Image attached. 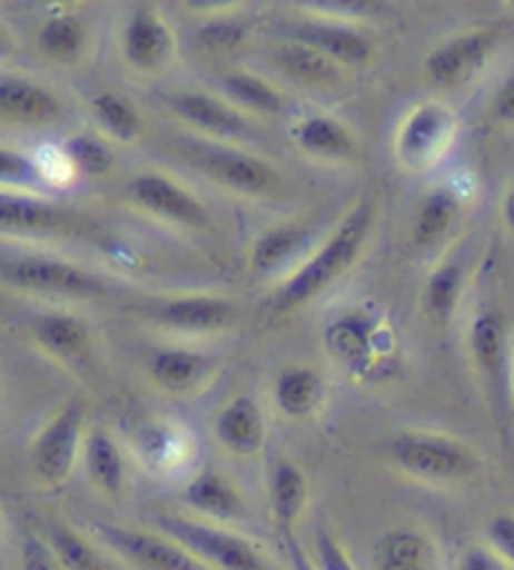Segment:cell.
Wrapping results in <instances>:
<instances>
[{
  "instance_id": "obj_13",
  "label": "cell",
  "mask_w": 514,
  "mask_h": 570,
  "mask_svg": "<svg viewBox=\"0 0 514 570\" xmlns=\"http://www.w3.org/2000/svg\"><path fill=\"white\" fill-rule=\"evenodd\" d=\"M291 38L324 53L336 66H364L374 56L372 38L342 23H299L291 28Z\"/></svg>"
},
{
  "instance_id": "obj_25",
  "label": "cell",
  "mask_w": 514,
  "mask_h": 570,
  "mask_svg": "<svg viewBox=\"0 0 514 570\" xmlns=\"http://www.w3.org/2000/svg\"><path fill=\"white\" fill-rule=\"evenodd\" d=\"M324 397V382L319 372L309 367H291L284 370L274 387L276 407L281 410V415L291 420H306L312 417L322 405Z\"/></svg>"
},
{
  "instance_id": "obj_36",
  "label": "cell",
  "mask_w": 514,
  "mask_h": 570,
  "mask_svg": "<svg viewBox=\"0 0 514 570\" xmlns=\"http://www.w3.org/2000/svg\"><path fill=\"white\" fill-rule=\"evenodd\" d=\"M68 159L86 176H106L116 166V156L108 146L91 134H81L68 144Z\"/></svg>"
},
{
  "instance_id": "obj_29",
  "label": "cell",
  "mask_w": 514,
  "mask_h": 570,
  "mask_svg": "<svg viewBox=\"0 0 514 570\" xmlns=\"http://www.w3.org/2000/svg\"><path fill=\"white\" fill-rule=\"evenodd\" d=\"M38 48L41 53L53 58V61H76L86 48V26L81 18L76 16H53L43 23L41 33H38Z\"/></svg>"
},
{
  "instance_id": "obj_16",
  "label": "cell",
  "mask_w": 514,
  "mask_h": 570,
  "mask_svg": "<svg viewBox=\"0 0 514 570\" xmlns=\"http://www.w3.org/2000/svg\"><path fill=\"white\" fill-rule=\"evenodd\" d=\"M184 503L216 523H234L246 518L241 490L219 470H204L184 490Z\"/></svg>"
},
{
  "instance_id": "obj_28",
  "label": "cell",
  "mask_w": 514,
  "mask_h": 570,
  "mask_svg": "<svg viewBox=\"0 0 514 570\" xmlns=\"http://www.w3.org/2000/svg\"><path fill=\"white\" fill-rule=\"evenodd\" d=\"M276 63H279L281 71L286 76H291L294 81L309 86H326L339 81V66L329 61L324 53L296 41L286 43L276 51Z\"/></svg>"
},
{
  "instance_id": "obj_18",
  "label": "cell",
  "mask_w": 514,
  "mask_h": 570,
  "mask_svg": "<svg viewBox=\"0 0 514 570\" xmlns=\"http://www.w3.org/2000/svg\"><path fill=\"white\" fill-rule=\"evenodd\" d=\"M168 104L184 121L201 131H209L216 136H246L249 134V124L241 114H236V108L226 106L219 98L209 94H196V91H181L168 98Z\"/></svg>"
},
{
  "instance_id": "obj_12",
  "label": "cell",
  "mask_w": 514,
  "mask_h": 570,
  "mask_svg": "<svg viewBox=\"0 0 514 570\" xmlns=\"http://www.w3.org/2000/svg\"><path fill=\"white\" fill-rule=\"evenodd\" d=\"M494 46L492 31H472L434 48L427 58V73L439 86H459L477 76Z\"/></svg>"
},
{
  "instance_id": "obj_35",
  "label": "cell",
  "mask_w": 514,
  "mask_h": 570,
  "mask_svg": "<svg viewBox=\"0 0 514 570\" xmlns=\"http://www.w3.org/2000/svg\"><path fill=\"white\" fill-rule=\"evenodd\" d=\"M329 350L352 370L362 367L369 360V330L359 320H342L329 330Z\"/></svg>"
},
{
  "instance_id": "obj_6",
  "label": "cell",
  "mask_w": 514,
  "mask_h": 570,
  "mask_svg": "<svg viewBox=\"0 0 514 570\" xmlns=\"http://www.w3.org/2000/svg\"><path fill=\"white\" fill-rule=\"evenodd\" d=\"M0 232L21 237H91L96 229L81 212L36 196L0 191Z\"/></svg>"
},
{
  "instance_id": "obj_11",
  "label": "cell",
  "mask_w": 514,
  "mask_h": 570,
  "mask_svg": "<svg viewBox=\"0 0 514 570\" xmlns=\"http://www.w3.org/2000/svg\"><path fill=\"white\" fill-rule=\"evenodd\" d=\"M134 199L161 219L186 226H204L209 222V212L204 204L186 191L181 184L166 179L161 174H141L128 186Z\"/></svg>"
},
{
  "instance_id": "obj_19",
  "label": "cell",
  "mask_w": 514,
  "mask_h": 570,
  "mask_svg": "<svg viewBox=\"0 0 514 570\" xmlns=\"http://www.w3.org/2000/svg\"><path fill=\"white\" fill-rule=\"evenodd\" d=\"M269 500H271V515L276 528L281 535H294V528L309 500V485L299 465L289 463V460H276L269 478Z\"/></svg>"
},
{
  "instance_id": "obj_24",
  "label": "cell",
  "mask_w": 514,
  "mask_h": 570,
  "mask_svg": "<svg viewBox=\"0 0 514 570\" xmlns=\"http://www.w3.org/2000/svg\"><path fill=\"white\" fill-rule=\"evenodd\" d=\"M33 332L41 347L63 362H73L76 365V362L86 360L88 352H91V337H88L86 324L71 317V314H41L33 324Z\"/></svg>"
},
{
  "instance_id": "obj_8",
  "label": "cell",
  "mask_w": 514,
  "mask_h": 570,
  "mask_svg": "<svg viewBox=\"0 0 514 570\" xmlns=\"http://www.w3.org/2000/svg\"><path fill=\"white\" fill-rule=\"evenodd\" d=\"M454 136V116L449 108L437 104H424L404 119L402 129L394 141L397 159L407 169H427L447 151Z\"/></svg>"
},
{
  "instance_id": "obj_34",
  "label": "cell",
  "mask_w": 514,
  "mask_h": 570,
  "mask_svg": "<svg viewBox=\"0 0 514 570\" xmlns=\"http://www.w3.org/2000/svg\"><path fill=\"white\" fill-rule=\"evenodd\" d=\"M224 91L229 94L236 101L244 104L246 108H254V111L261 114H279L284 108V101L276 88H271L261 78H256L246 71H234L224 76Z\"/></svg>"
},
{
  "instance_id": "obj_10",
  "label": "cell",
  "mask_w": 514,
  "mask_h": 570,
  "mask_svg": "<svg viewBox=\"0 0 514 570\" xmlns=\"http://www.w3.org/2000/svg\"><path fill=\"white\" fill-rule=\"evenodd\" d=\"M472 355L492 395L497 415L507 412V347H504V324L497 314L484 312L472 324Z\"/></svg>"
},
{
  "instance_id": "obj_5",
  "label": "cell",
  "mask_w": 514,
  "mask_h": 570,
  "mask_svg": "<svg viewBox=\"0 0 514 570\" xmlns=\"http://www.w3.org/2000/svg\"><path fill=\"white\" fill-rule=\"evenodd\" d=\"M91 528L96 538L134 570H209L164 533H148V530L101 523V520Z\"/></svg>"
},
{
  "instance_id": "obj_38",
  "label": "cell",
  "mask_w": 514,
  "mask_h": 570,
  "mask_svg": "<svg viewBox=\"0 0 514 570\" xmlns=\"http://www.w3.org/2000/svg\"><path fill=\"white\" fill-rule=\"evenodd\" d=\"M249 21H241V18H216V21L201 26L199 43L206 51L229 53L249 38Z\"/></svg>"
},
{
  "instance_id": "obj_15",
  "label": "cell",
  "mask_w": 514,
  "mask_h": 570,
  "mask_svg": "<svg viewBox=\"0 0 514 570\" xmlns=\"http://www.w3.org/2000/svg\"><path fill=\"white\" fill-rule=\"evenodd\" d=\"M123 56L138 71H154L174 56V36L154 11L138 8L126 23Z\"/></svg>"
},
{
  "instance_id": "obj_7",
  "label": "cell",
  "mask_w": 514,
  "mask_h": 570,
  "mask_svg": "<svg viewBox=\"0 0 514 570\" xmlns=\"http://www.w3.org/2000/svg\"><path fill=\"white\" fill-rule=\"evenodd\" d=\"M0 279L11 287L43 292V294H63V297L91 299L101 297L106 292L103 282L93 277L76 264L48 257H21L0 262Z\"/></svg>"
},
{
  "instance_id": "obj_22",
  "label": "cell",
  "mask_w": 514,
  "mask_h": 570,
  "mask_svg": "<svg viewBox=\"0 0 514 570\" xmlns=\"http://www.w3.org/2000/svg\"><path fill=\"white\" fill-rule=\"evenodd\" d=\"M312 232L302 229V226H271V229L261 232V237L254 242L251 249V267L259 272L261 277H269L289 267L294 259H299L302 254L309 249Z\"/></svg>"
},
{
  "instance_id": "obj_47",
  "label": "cell",
  "mask_w": 514,
  "mask_h": 570,
  "mask_svg": "<svg viewBox=\"0 0 514 570\" xmlns=\"http://www.w3.org/2000/svg\"><path fill=\"white\" fill-rule=\"evenodd\" d=\"M8 51H11V38H8V31L0 23V58L8 56Z\"/></svg>"
},
{
  "instance_id": "obj_40",
  "label": "cell",
  "mask_w": 514,
  "mask_h": 570,
  "mask_svg": "<svg viewBox=\"0 0 514 570\" xmlns=\"http://www.w3.org/2000/svg\"><path fill=\"white\" fill-rule=\"evenodd\" d=\"M484 535H487L492 553L500 556L504 563L514 570V515L497 513L490 518L487 528H484Z\"/></svg>"
},
{
  "instance_id": "obj_30",
  "label": "cell",
  "mask_w": 514,
  "mask_h": 570,
  "mask_svg": "<svg viewBox=\"0 0 514 570\" xmlns=\"http://www.w3.org/2000/svg\"><path fill=\"white\" fill-rule=\"evenodd\" d=\"M93 116L101 129L116 141H134L141 134V114L138 108L121 94L101 91L91 101Z\"/></svg>"
},
{
  "instance_id": "obj_20",
  "label": "cell",
  "mask_w": 514,
  "mask_h": 570,
  "mask_svg": "<svg viewBox=\"0 0 514 570\" xmlns=\"http://www.w3.org/2000/svg\"><path fill=\"white\" fill-rule=\"evenodd\" d=\"M377 570H437L432 540L414 528H397L382 535L374 548Z\"/></svg>"
},
{
  "instance_id": "obj_45",
  "label": "cell",
  "mask_w": 514,
  "mask_h": 570,
  "mask_svg": "<svg viewBox=\"0 0 514 570\" xmlns=\"http://www.w3.org/2000/svg\"><path fill=\"white\" fill-rule=\"evenodd\" d=\"M284 546H286V553H289V560H291V568L294 570H316L314 560L306 556V550L299 546V540H296L294 535H286L284 538Z\"/></svg>"
},
{
  "instance_id": "obj_23",
  "label": "cell",
  "mask_w": 514,
  "mask_h": 570,
  "mask_svg": "<svg viewBox=\"0 0 514 570\" xmlns=\"http://www.w3.org/2000/svg\"><path fill=\"white\" fill-rule=\"evenodd\" d=\"M83 463L96 490L118 498L126 490V460L106 430H93L83 442Z\"/></svg>"
},
{
  "instance_id": "obj_44",
  "label": "cell",
  "mask_w": 514,
  "mask_h": 570,
  "mask_svg": "<svg viewBox=\"0 0 514 570\" xmlns=\"http://www.w3.org/2000/svg\"><path fill=\"white\" fill-rule=\"evenodd\" d=\"M494 116L500 121L514 124V76L510 81H504V86L497 91V98H494Z\"/></svg>"
},
{
  "instance_id": "obj_3",
  "label": "cell",
  "mask_w": 514,
  "mask_h": 570,
  "mask_svg": "<svg viewBox=\"0 0 514 570\" xmlns=\"http://www.w3.org/2000/svg\"><path fill=\"white\" fill-rule=\"evenodd\" d=\"M392 458L402 473L434 485L464 483L480 473V458L469 445L434 432H404L392 442Z\"/></svg>"
},
{
  "instance_id": "obj_21",
  "label": "cell",
  "mask_w": 514,
  "mask_h": 570,
  "mask_svg": "<svg viewBox=\"0 0 514 570\" xmlns=\"http://www.w3.org/2000/svg\"><path fill=\"white\" fill-rule=\"evenodd\" d=\"M156 317L174 330L214 332L224 330L236 317V309L221 297H184L166 302Z\"/></svg>"
},
{
  "instance_id": "obj_37",
  "label": "cell",
  "mask_w": 514,
  "mask_h": 570,
  "mask_svg": "<svg viewBox=\"0 0 514 570\" xmlns=\"http://www.w3.org/2000/svg\"><path fill=\"white\" fill-rule=\"evenodd\" d=\"M41 184L43 174L31 156L0 146V186H8V189H38Z\"/></svg>"
},
{
  "instance_id": "obj_26",
  "label": "cell",
  "mask_w": 514,
  "mask_h": 570,
  "mask_svg": "<svg viewBox=\"0 0 514 570\" xmlns=\"http://www.w3.org/2000/svg\"><path fill=\"white\" fill-rule=\"evenodd\" d=\"M209 360L194 350H161L151 362V375L164 390L184 395L201 385L209 375Z\"/></svg>"
},
{
  "instance_id": "obj_32",
  "label": "cell",
  "mask_w": 514,
  "mask_h": 570,
  "mask_svg": "<svg viewBox=\"0 0 514 570\" xmlns=\"http://www.w3.org/2000/svg\"><path fill=\"white\" fill-rule=\"evenodd\" d=\"M457 212L459 204L454 199L452 191H432L422 204L417 222H414V242H417L419 247H427V244L442 239Z\"/></svg>"
},
{
  "instance_id": "obj_31",
  "label": "cell",
  "mask_w": 514,
  "mask_h": 570,
  "mask_svg": "<svg viewBox=\"0 0 514 570\" xmlns=\"http://www.w3.org/2000/svg\"><path fill=\"white\" fill-rule=\"evenodd\" d=\"M464 287V269L462 264L449 262L432 274L427 282V292H424V307L434 324H447L452 320L454 309H457L459 294Z\"/></svg>"
},
{
  "instance_id": "obj_1",
  "label": "cell",
  "mask_w": 514,
  "mask_h": 570,
  "mask_svg": "<svg viewBox=\"0 0 514 570\" xmlns=\"http://www.w3.org/2000/svg\"><path fill=\"white\" fill-rule=\"evenodd\" d=\"M372 204L362 202L344 216L329 242L314 254V257L304 264V267L294 274V277L276 292L274 297V312L289 314L296 307H302L316 294L324 292L334 279H339L347 272L364 249V242L369 237L372 226Z\"/></svg>"
},
{
  "instance_id": "obj_4",
  "label": "cell",
  "mask_w": 514,
  "mask_h": 570,
  "mask_svg": "<svg viewBox=\"0 0 514 570\" xmlns=\"http://www.w3.org/2000/svg\"><path fill=\"white\" fill-rule=\"evenodd\" d=\"M86 402L68 400L56 415L46 422L31 445L33 475L46 488L63 485L73 475L78 452L83 448Z\"/></svg>"
},
{
  "instance_id": "obj_27",
  "label": "cell",
  "mask_w": 514,
  "mask_h": 570,
  "mask_svg": "<svg viewBox=\"0 0 514 570\" xmlns=\"http://www.w3.org/2000/svg\"><path fill=\"white\" fill-rule=\"evenodd\" d=\"M296 141L302 149L319 159H349L357 149L352 131L347 126L329 119V116H312L299 129H296Z\"/></svg>"
},
{
  "instance_id": "obj_42",
  "label": "cell",
  "mask_w": 514,
  "mask_h": 570,
  "mask_svg": "<svg viewBox=\"0 0 514 570\" xmlns=\"http://www.w3.org/2000/svg\"><path fill=\"white\" fill-rule=\"evenodd\" d=\"M316 570H357L352 563V558L347 556V550L342 548L339 540H336L332 533L322 530L316 535V560H314Z\"/></svg>"
},
{
  "instance_id": "obj_41",
  "label": "cell",
  "mask_w": 514,
  "mask_h": 570,
  "mask_svg": "<svg viewBox=\"0 0 514 570\" xmlns=\"http://www.w3.org/2000/svg\"><path fill=\"white\" fill-rule=\"evenodd\" d=\"M21 570H66L56 558L48 540L38 535H26L21 543Z\"/></svg>"
},
{
  "instance_id": "obj_9",
  "label": "cell",
  "mask_w": 514,
  "mask_h": 570,
  "mask_svg": "<svg viewBox=\"0 0 514 570\" xmlns=\"http://www.w3.org/2000/svg\"><path fill=\"white\" fill-rule=\"evenodd\" d=\"M196 166L206 176H211V179L249 196L271 191L276 181H279V174H276L274 166L246 151L226 149V146H206V149H199L196 151Z\"/></svg>"
},
{
  "instance_id": "obj_14",
  "label": "cell",
  "mask_w": 514,
  "mask_h": 570,
  "mask_svg": "<svg viewBox=\"0 0 514 570\" xmlns=\"http://www.w3.org/2000/svg\"><path fill=\"white\" fill-rule=\"evenodd\" d=\"M216 440L236 458H251L264 448L266 422L259 402L251 397H236L226 405L214 422Z\"/></svg>"
},
{
  "instance_id": "obj_33",
  "label": "cell",
  "mask_w": 514,
  "mask_h": 570,
  "mask_svg": "<svg viewBox=\"0 0 514 570\" xmlns=\"http://www.w3.org/2000/svg\"><path fill=\"white\" fill-rule=\"evenodd\" d=\"M48 546L66 570H106L98 550L68 525H53L48 533Z\"/></svg>"
},
{
  "instance_id": "obj_2",
  "label": "cell",
  "mask_w": 514,
  "mask_h": 570,
  "mask_svg": "<svg viewBox=\"0 0 514 570\" xmlns=\"http://www.w3.org/2000/svg\"><path fill=\"white\" fill-rule=\"evenodd\" d=\"M156 528L209 570H276L261 546L226 528L184 515H158Z\"/></svg>"
},
{
  "instance_id": "obj_39",
  "label": "cell",
  "mask_w": 514,
  "mask_h": 570,
  "mask_svg": "<svg viewBox=\"0 0 514 570\" xmlns=\"http://www.w3.org/2000/svg\"><path fill=\"white\" fill-rule=\"evenodd\" d=\"M174 450H179V438L164 425H148L138 435V452L148 465L161 468L174 460Z\"/></svg>"
},
{
  "instance_id": "obj_46",
  "label": "cell",
  "mask_w": 514,
  "mask_h": 570,
  "mask_svg": "<svg viewBox=\"0 0 514 570\" xmlns=\"http://www.w3.org/2000/svg\"><path fill=\"white\" fill-rule=\"evenodd\" d=\"M504 222H507V226L514 232V189L507 194V199H504Z\"/></svg>"
},
{
  "instance_id": "obj_43",
  "label": "cell",
  "mask_w": 514,
  "mask_h": 570,
  "mask_svg": "<svg viewBox=\"0 0 514 570\" xmlns=\"http://www.w3.org/2000/svg\"><path fill=\"white\" fill-rule=\"evenodd\" d=\"M457 570H512V568L504 563L500 556H494L490 548L474 546L459 556Z\"/></svg>"
},
{
  "instance_id": "obj_17",
  "label": "cell",
  "mask_w": 514,
  "mask_h": 570,
  "mask_svg": "<svg viewBox=\"0 0 514 570\" xmlns=\"http://www.w3.org/2000/svg\"><path fill=\"white\" fill-rule=\"evenodd\" d=\"M63 114V104L48 88L26 78L0 81V116L21 124H51Z\"/></svg>"
}]
</instances>
